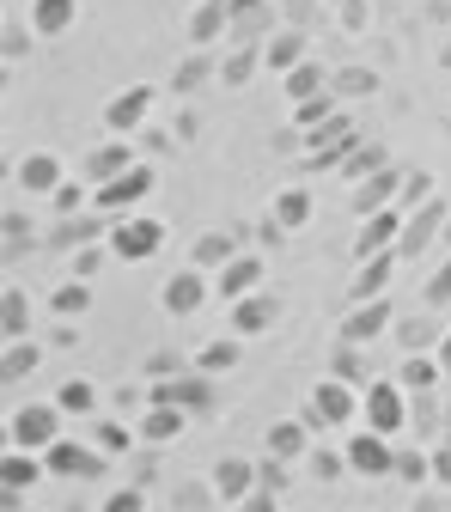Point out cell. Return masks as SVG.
I'll list each match as a JSON object with an SVG mask.
<instances>
[{"label": "cell", "mask_w": 451, "mask_h": 512, "mask_svg": "<svg viewBox=\"0 0 451 512\" xmlns=\"http://www.w3.org/2000/svg\"><path fill=\"white\" fill-rule=\"evenodd\" d=\"M61 421H68V409H61V403H25V409H13V421H7V445L49 452V445L61 439Z\"/></svg>", "instance_id": "obj_1"}, {"label": "cell", "mask_w": 451, "mask_h": 512, "mask_svg": "<svg viewBox=\"0 0 451 512\" xmlns=\"http://www.w3.org/2000/svg\"><path fill=\"white\" fill-rule=\"evenodd\" d=\"M360 415H366V427H378V433H403V421H409V391L397 378H378V384H366L360 391Z\"/></svg>", "instance_id": "obj_2"}, {"label": "cell", "mask_w": 451, "mask_h": 512, "mask_svg": "<svg viewBox=\"0 0 451 512\" xmlns=\"http://www.w3.org/2000/svg\"><path fill=\"white\" fill-rule=\"evenodd\" d=\"M360 415V397H354V384L336 372V378H324L311 391V409H305V421L311 427H342V421H354Z\"/></svg>", "instance_id": "obj_3"}, {"label": "cell", "mask_w": 451, "mask_h": 512, "mask_svg": "<svg viewBox=\"0 0 451 512\" xmlns=\"http://www.w3.org/2000/svg\"><path fill=\"white\" fill-rule=\"evenodd\" d=\"M165 244V226L159 220H141V214H128L110 226V256H122V263H147V256Z\"/></svg>", "instance_id": "obj_4"}, {"label": "cell", "mask_w": 451, "mask_h": 512, "mask_svg": "<svg viewBox=\"0 0 451 512\" xmlns=\"http://www.w3.org/2000/svg\"><path fill=\"white\" fill-rule=\"evenodd\" d=\"M348 470H354V476H391V470H397L391 433H378V427L354 433V439H348Z\"/></svg>", "instance_id": "obj_5"}, {"label": "cell", "mask_w": 451, "mask_h": 512, "mask_svg": "<svg viewBox=\"0 0 451 512\" xmlns=\"http://www.w3.org/2000/svg\"><path fill=\"white\" fill-rule=\"evenodd\" d=\"M147 196H153V171H147V165H128L122 177L98 183V196H92V202H98L104 214H122V208H135V202H147Z\"/></svg>", "instance_id": "obj_6"}, {"label": "cell", "mask_w": 451, "mask_h": 512, "mask_svg": "<svg viewBox=\"0 0 451 512\" xmlns=\"http://www.w3.org/2000/svg\"><path fill=\"white\" fill-rule=\"evenodd\" d=\"M104 458H110V452H98V445H80V439H68V433H61L49 452H43L49 476H98V470H104Z\"/></svg>", "instance_id": "obj_7"}, {"label": "cell", "mask_w": 451, "mask_h": 512, "mask_svg": "<svg viewBox=\"0 0 451 512\" xmlns=\"http://www.w3.org/2000/svg\"><path fill=\"white\" fill-rule=\"evenodd\" d=\"M214 372H189V378H171V372H159V384H153V403H177V409H208L214 403V384H208Z\"/></svg>", "instance_id": "obj_8"}, {"label": "cell", "mask_w": 451, "mask_h": 512, "mask_svg": "<svg viewBox=\"0 0 451 512\" xmlns=\"http://www.w3.org/2000/svg\"><path fill=\"white\" fill-rule=\"evenodd\" d=\"M403 208H372L366 214V226H360V238H354V256L366 263V256H378V250H397V238H403Z\"/></svg>", "instance_id": "obj_9"}, {"label": "cell", "mask_w": 451, "mask_h": 512, "mask_svg": "<svg viewBox=\"0 0 451 512\" xmlns=\"http://www.w3.org/2000/svg\"><path fill=\"white\" fill-rule=\"evenodd\" d=\"M43 452H31V445H7V458H0V488H7V506H19V494L43 476Z\"/></svg>", "instance_id": "obj_10"}, {"label": "cell", "mask_w": 451, "mask_h": 512, "mask_svg": "<svg viewBox=\"0 0 451 512\" xmlns=\"http://www.w3.org/2000/svg\"><path fill=\"white\" fill-rule=\"evenodd\" d=\"M147 110H153V86H128V92H116L104 104V128L110 135H135V128L147 122Z\"/></svg>", "instance_id": "obj_11"}, {"label": "cell", "mask_w": 451, "mask_h": 512, "mask_svg": "<svg viewBox=\"0 0 451 512\" xmlns=\"http://www.w3.org/2000/svg\"><path fill=\"white\" fill-rule=\"evenodd\" d=\"M384 324H391V299H354V311H348V324H342V342H372V336H384Z\"/></svg>", "instance_id": "obj_12"}, {"label": "cell", "mask_w": 451, "mask_h": 512, "mask_svg": "<svg viewBox=\"0 0 451 512\" xmlns=\"http://www.w3.org/2000/svg\"><path fill=\"white\" fill-rule=\"evenodd\" d=\"M275 324V299L256 287V293H244V299H232V330L238 336H263Z\"/></svg>", "instance_id": "obj_13"}, {"label": "cell", "mask_w": 451, "mask_h": 512, "mask_svg": "<svg viewBox=\"0 0 451 512\" xmlns=\"http://www.w3.org/2000/svg\"><path fill=\"white\" fill-rule=\"evenodd\" d=\"M263 287V263H256V256H232V263L220 269V281H214V293L232 305V299H244V293H256Z\"/></svg>", "instance_id": "obj_14"}, {"label": "cell", "mask_w": 451, "mask_h": 512, "mask_svg": "<svg viewBox=\"0 0 451 512\" xmlns=\"http://www.w3.org/2000/svg\"><path fill=\"white\" fill-rule=\"evenodd\" d=\"M439 220H451V214H445V202H427L421 214H409V220H403V238H397V250H403V256H421V250L433 244Z\"/></svg>", "instance_id": "obj_15"}, {"label": "cell", "mask_w": 451, "mask_h": 512, "mask_svg": "<svg viewBox=\"0 0 451 512\" xmlns=\"http://www.w3.org/2000/svg\"><path fill=\"white\" fill-rule=\"evenodd\" d=\"M232 19H238V13H232V0H196V25H189V43H196V49L220 43V31H226Z\"/></svg>", "instance_id": "obj_16"}, {"label": "cell", "mask_w": 451, "mask_h": 512, "mask_svg": "<svg viewBox=\"0 0 451 512\" xmlns=\"http://www.w3.org/2000/svg\"><path fill=\"white\" fill-rule=\"evenodd\" d=\"M202 299H208V281H202L196 269H177V275L165 281V311H177V317H196Z\"/></svg>", "instance_id": "obj_17"}, {"label": "cell", "mask_w": 451, "mask_h": 512, "mask_svg": "<svg viewBox=\"0 0 451 512\" xmlns=\"http://www.w3.org/2000/svg\"><path fill=\"white\" fill-rule=\"evenodd\" d=\"M19 183L31 189V196H55L68 177H61V159L55 153H31V159H19Z\"/></svg>", "instance_id": "obj_18"}, {"label": "cell", "mask_w": 451, "mask_h": 512, "mask_svg": "<svg viewBox=\"0 0 451 512\" xmlns=\"http://www.w3.org/2000/svg\"><path fill=\"white\" fill-rule=\"evenodd\" d=\"M80 19V0H31V31L37 37H61Z\"/></svg>", "instance_id": "obj_19"}, {"label": "cell", "mask_w": 451, "mask_h": 512, "mask_svg": "<svg viewBox=\"0 0 451 512\" xmlns=\"http://www.w3.org/2000/svg\"><path fill=\"white\" fill-rule=\"evenodd\" d=\"M183 433V409L177 403H147V415H141V439L147 445H171Z\"/></svg>", "instance_id": "obj_20"}, {"label": "cell", "mask_w": 451, "mask_h": 512, "mask_svg": "<svg viewBox=\"0 0 451 512\" xmlns=\"http://www.w3.org/2000/svg\"><path fill=\"white\" fill-rule=\"evenodd\" d=\"M397 256H403V250H378V256H366V269L354 275V299H378L384 281H391V269H397Z\"/></svg>", "instance_id": "obj_21"}, {"label": "cell", "mask_w": 451, "mask_h": 512, "mask_svg": "<svg viewBox=\"0 0 451 512\" xmlns=\"http://www.w3.org/2000/svg\"><path fill=\"white\" fill-rule=\"evenodd\" d=\"M214 494L232 500V506H250V464H244V458H226V464L214 470Z\"/></svg>", "instance_id": "obj_22"}, {"label": "cell", "mask_w": 451, "mask_h": 512, "mask_svg": "<svg viewBox=\"0 0 451 512\" xmlns=\"http://www.w3.org/2000/svg\"><path fill=\"white\" fill-rule=\"evenodd\" d=\"M439 354H409L403 360V372H397V384H403V391H433V384H439Z\"/></svg>", "instance_id": "obj_23"}, {"label": "cell", "mask_w": 451, "mask_h": 512, "mask_svg": "<svg viewBox=\"0 0 451 512\" xmlns=\"http://www.w3.org/2000/svg\"><path fill=\"white\" fill-rule=\"evenodd\" d=\"M317 92H330V80H324V68H317V61L287 68V98H293V104H299V98H317Z\"/></svg>", "instance_id": "obj_24"}, {"label": "cell", "mask_w": 451, "mask_h": 512, "mask_svg": "<svg viewBox=\"0 0 451 512\" xmlns=\"http://www.w3.org/2000/svg\"><path fill=\"white\" fill-rule=\"evenodd\" d=\"M293 122L305 128V135H311V128H324V122H336V92H317V98H299V104H293Z\"/></svg>", "instance_id": "obj_25"}, {"label": "cell", "mask_w": 451, "mask_h": 512, "mask_svg": "<svg viewBox=\"0 0 451 512\" xmlns=\"http://www.w3.org/2000/svg\"><path fill=\"white\" fill-rule=\"evenodd\" d=\"M55 403L68 409V415H92V409H98V384H92V378H68V384L55 391Z\"/></svg>", "instance_id": "obj_26"}, {"label": "cell", "mask_w": 451, "mask_h": 512, "mask_svg": "<svg viewBox=\"0 0 451 512\" xmlns=\"http://www.w3.org/2000/svg\"><path fill=\"white\" fill-rule=\"evenodd\" d=\"M37 360H43V354H37V342H25V336H13V342H7V360H0V378H7V384H13V378H25V372H37Z\"/></svg>", "instance_id": "obj_27"}, {"label": "cell", "mask_w": 451, "mask_h": 512, "mask_svg": "<svg viewBox=\"0 0 451 512\" xmlns=\"http://www.w3.org/2000/svg\"><path fill=\"white\" fill-rule=\"evenodd\" d=\"M305 427H311V421H281V427H269V458H299V452H305Z\"/></svg>", "instance_id": "obj_28"}, {"label": "cell", "mask_w": 451, "mask_h": 512, "mask_svg": "<svg viewBox=\"0 0 451 512\" xmlns=\"http://www.w3.org/2000/svg\"><path fill=\"white\" fill-rule=\"evenodd\" d=\"M49 311H55V317H86V311H92V287H86V275L61 287V293L49 299Z\"/></svg>", "instance_id": "obj_29"}, {"label": "cell", "mask_w": 451, "mask_h": 512, "mask_svg": "<svg viewBox=\"0 0 451 512\" xmlns=\"http://www.w3.org/2000/svg\"><path fill=\"white\" fill-rule=\"evenodd\" d=\"M128 165H135V159H128V147H104V153L86 159V177H92V183H110V177H122Z\"/></svg>", "instance_id": "obj_30"}, {"label": "cell", "mask_w": 451, "mask_h": 512, "mask_svg": "<svg viewBox=\"0 0 451 512\" xmlns=\"http://www.w3.org/2000/svg\"><path fill=\"white\" fill-rule=\"evenodd\" d=\"M263 61H269L275 74H287V68H299V61H305V43H299V37L287 31V37H275V43L263 49Z\"/></svg>", "instance_id": "obj_31"}, {"label": "cell", "mask_w": 451, "mask_h": 512, "mask_svg": "<svg viewBox=\"0 0 451 512\" xmlns=\"http://www.w3.org/2000/svg\"><path fill=\"white\" fill-rule=\"evenodd\" d=\"M275 220H281L287 232H299V226L311 220V196H305V189H287V196L275 202Z\"/></svg>", "instance_id": "obj_32"}, {"label": "cell", "mask_w": 451, "mask_h": 512, "mask_svg": "<svg viewBox=\"0 0 451 512\" xmlns=\"http://www.w3.org/2000/svg\"><path fill=\"white\" fill-rule=\"evenodd\" d=\"M238 354H244V348H238V342H208V348H202V354H196V366H202V372H214V378H220V372H232V366H238Z\"/></svg>", "instance_id": "obj_33"}, {"label": "cell", "mask_w": 451, "mask_h": 512, "mask_svg": "<svg viewBox=\"0 0 451 512\" xmlns=\"http://www.w3.org/2000/svg\"><path fill=\"white\" fill-rule=\"evenodd\" d=\"M0 311H7V342H13V336H25V324H31L25 311H31V305H25V293H19V287H7V299H0Z\"/></svg>", "instance_id": "obj_34"}, {"label": "cell", "mask_w": 451, "mask_h": 512, "mask_svg": "<svg viewBox=\"0 0 451 512\" xmlns=\"http://www.w3.org/2000/svg\"><path fill=\"white\" fill-rule=\"evenodd\" d=\"M214 263H232V238H220V232L196 244V269H214Z\"/></svg>", "instance_id": "obj_35"}, {"label": "cell", "mask_w": 451, "mask_h": 512, "mask_svg": "<svg viewBox=\"0 0 451 512\" xmlns=\"http://www.w3.org/2000/svg\"><path fill=\"white\" fill-rule=\"evenodd\" d=\"M391 183H397L391 171H378V177H372V183L360 189V214H372V208H384V196H391Z\"/></svg>", "instance_id": "obj_36"}, {"label": "cell", "mask_w": 451, "mask_h": 512, "mask_svg": "<svg viewBox=\"0 0 451 512\" xmlns=\"http://www.w3.org/2000/svg\"><path fill=\"white\" fill-rule=\"evenodd\" d=\"M128 439H135V433H128L122 421H104V427H98V452H110V458H116V452H128Z\"/></svg>", "instance_id": "obj_37"}, {"label": "cell", "mask_w": 451, "mask_h": 512, "mask_svg": "<svg viewBox=\"0 0 451 512\" xmlns=\"http://www.w3.org/2000/svg\"><path fill=\"white\" fill-rule=\"evenodd\" d=\"M397 476H403V482H427V476H433V458H421V452H397Z\"/></svg>", "instance_id": "obj_38"}, {"label": "cell", "mask_w": 451, "mask_h": 512, "mask_svg": "<svg viewBox=\"0 0 451 512\" xmlns=\"http://www.w3.org/2000/svg\"><path fill=\"white\" fill-rule=\"evenodd\" d=\"M421 299H427L433 311H445V305H451V263H445V269H439V275L427 281V293H421Z\"/></svg>", "instance_id": "obj_39"}, {"label": "cell", "mask_w": 451, "mask_h": 512, "mask_svg": "<svg viewBox=\"0 0 451 512\" xmlns=\"http://www.w3.org/2000/svg\"><path fill=\"white\" fill-rule=\"evenodd\" d=\"M311 470L317 476H342L348 470V452H311Z\"/></svg>", "instance_id": "obj_40"}, {"label": "cell", "mask_w": 451, "mask_h": 512, "mask_svg": "<svg viewBox=\"0 0 451 512\" xmlns=\"http://www.w3.org/2000/svg\"><path fill=\"white\" fill-rule=\"evenodd\" d=\"M378 159H384L378 147H354V159H348V177H366V171H372Z\"/></svg>", "instance_id": "obj_41"}, {"label": "cell", "mask_w": 451, "mask_h": 512, "mask_svg": "<svg viewBox=\"0 0 451 512\" xmlns=\"http://www.w3.org/2000/svg\"><path fill=\"white\" fill-rule=\"evenodd\" d=\"M80 202H86V189H80V183H61V189H55V208H61V214H74Z\"/></svg>", "instance_id": "obj_42"}, {"label": "cell", "mask_w": 451, "mask_h": 512, "mask_svg": "<svg viewBox=\"0 0 451 512\" xmlns=\"http://www.w3.org/2000/svg\"><path fill=\"white\" fill-rule=\"evenodd\" d=\"M104 512H141V494H135V488H128V494H110Z\"/></svg>", "instance_id": "obj_43"}, {"label": "cell", "mask_w": 451, "mask_h": 512, "mask_svg": "<svg viewBox=\"0 0 451 512\" xmlns=\"http://www.w3.org/2000/svg\"><path fill=\"white\" fill-rule=\"evenodd\" d=\"M433 476L451 482V445H439V452H433Z\"/></svg>", "instance_id": "obj_44"}, {"label": "cell", "mask_w": 451, "mask_h": 512, "mask_svg": "<svg viewBox=\"0 0 451 512\" xmlns=\"http://www.w3.org/2000/svg\"><path fill=\"white\" fill-rule=\"evenodd\" d=\"M439 366L451 372V330H445V342H439Z\"/></svg>", "instance_id": "obj_45"}, {"label": "cell", "mask_w": 451, "mask_h": 512, "mask_svg": "<svg viewBox=\"0 0 451 512\" xmlns=\"http://www.w3.org/2000/svg\"><path fill=\"white\" fill-rule=\"evenodd\" d=\"M250 7H263V0H232V13H238V19H244Z\"/></svg>", "instance_id": "obj_46"}, {"label": "cell", "mask_w": 451, "mask_h": 512, "mask_svg": "<svg viewBox=\"0 0 451 512\" xmlns=\"http://www.w3.org/2000/svg\"><path fill=\"white\" fill-rule=\"evenodd\" d=\"M189 7H196V0H189Z\"/></svg>", "instance_id": "obj_47"}, {"label": "cell", "mask_w": 451, "mask_h": 512, "mask_svg": "<svg viewBox=\"0 0 451 512\" xmlns=\"http://www.w3.org/2000/svg\"><path fill=\"white\" fill-rule=\"evenodd\" d=\"M445 232H451V226H445Z\"/></svg>", "instance_id": "obj_48"}]
</instances>
